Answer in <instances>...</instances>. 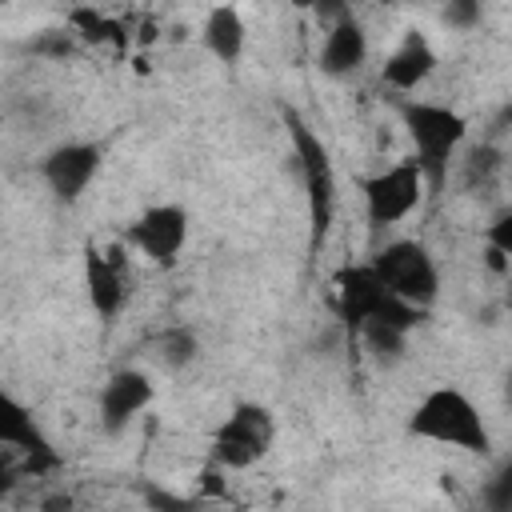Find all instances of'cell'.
<instances>
[{
    "mask_svg": "<svg viewBox=\"0 0 512 512\" xmlns=\"http://www.w3.org/2000/svg\"><path fill=\"white\" fill-rule=\"evenodd\" d=\"M396 116L412 144V160L420 164V172L428 180V196H440L448 184V172L468 140V120L456 108H448L440 100H420V96H400Z\"/></svg>",
    "mask_w": 512,
    "mask_h": 512,
    "instance_id": "obj_1",
    "label": "cell"
},
{
    "mask_svg": "<svg viewBox=\"0 0 512 512\" xmlns=\"http://www.w3.org/2000/svg\"><path fill=\"white\" fill-rule=\"evenodd\" d=\"M280 124L288 136V152L292 164L300 172V188H304V208H308V252L320 256L332 220H336V168H332V152L320 140V132L288 104H280Z\"/></svg>",
    "mask_w": 512,
    "mask_h": 512,
    "instance_id": "obj_2",
    "label": "cell"
},
{
    "mask_svg": "<svg viewBox=\"0 0 512 512\" xmlns=\"http://www.w3.org/2000/svg\"><path fill=\"white\" fill-rule=\"evenodd\" d=\"M408 436L416 440H432V444H448L456 452H468V456H488L492 452V432H488V420L484 412L476 408V400L456 388V384H436L428 388L408 420H404Z\"/></svg>",
    "mask_w": 512,
    "mask_h": 512,
    "instance_id": "obj_3",
    "label": "cell"
},
{
    "mask_svg": "<svg viewBox=\"0 0 512 512\" xmlns=\"http://www.w3.org/2000/svg\"><path fill=\"white\" fill-rule=\"evenodd\" d=\"M424 316H428V308H416V304L392 296L368 260L344 264L336 272V320H340L348 340H356L368 320H396L408 332H416L424 324Z\"/></svg>",
    "mask_w": 512,
    "mask_h": 512,
    "instance_id": "obj_4",
    "label": "cell"
},
{
    "mask_svg": "<svg viewBox=\"0 0 512 512\" xmlns=\"http://www.w3.org/2000/svg\"><path fill=\"white\" fill-rule=\"evenodd\" d=\"M276 444V416L256 400H240L208 440V460L220 472H244L260 464Z\"/></svg>",
    "mask_w": 512,
    "mask_h": 512,
    "instance_id": "obj_5",
    "label": "cell"
},
{
    "mask_svg": "<svg viewBox=\"0 0 512 512\" xmlns=\"http://www.w3.org/2000/svg\"><path fill=\"white\" fill-rule=\"evenodd\" d=\"M368 264L376 268V276L384 280V288L416 308H432L440 300V268L436 256L428 252V244L420 240H388L380 244Z\"/></svg>",
    "mask_w": 512,
    "mask_h": 512,
    "instance_id": "obj_6",
    "label": "cell"
},
{
    "mask_svg": "<svg viewBox=\"0 0 512 512\" xmlns=\"http://www.w3.org/2000/svg\"><path fill=\"white\" fill-rule=\"evenodd\" d=\"M360 196H364L368 228L384 232V228L400 224L404 216H412L420 208V200L428 196V180H424L416 160H396V164L364 176L360 180Z\"/></svg>",
    "mask_w": 512,
    "mask_h": 512,
    "instance_id": "obj_7",
    "label": "cell"
},
{
    "mask_svg": "<svg viewBox=\"0 0 512 512\" xmlns=\"http://www.w3.org/2000/svg\"><path fill=\"white\" fill-rule=\"evenodd\" d=\"M100 164H104V144H96V140H64V144H56V148H48L40 156V180L52 192L56 204L72 208V204H80V196L96 180Z\"/></svg>",
    "mask_w": 512,
    "mask_h": 512,
    "instance_id": "obj_8",
    "label": "cell"
},
{
    "mask_svg": "<svg viewBox=\"0 0 512 512\" xmlns=\"http://www.w3.org/2000/svg\"><path fill=\"white\" fill-rule=\"evenodd\" d=\"M124 244L136 248L148 264L156 268H172L188 244V208L184 204H152L144 208L128 228H124Z\"/></svg>",
    "mask_w": 512,
    "mask_h": 512,
    "instance_id": "obj_9",
    "label": "cell"
},
{
    "mask_svg": "<svg viewBox=\"0 0 512 512\" xmlns=\"http://www.w3.org/2000/svg\"><path fill=\"white\" fill-rule=\"evenodd\" d=\"M0 444L8 452H16L24 460V472H32V476H48L60 468V456H56L48 432L40 428L32 408L24 400H16L12 392H0Z\"/></svg>",
    "mask_w": 512,
    "mask_h": 512,
    "instance_id": "obj_10",
    "label": "cell"
},
{
    "mask_svg": "<svg viewBox=\"0 0 512 512\" xmlns=\"http://www.w3.org/2000/svg\"><path fill=\"white\" fill-rule=\"evenodd\" d=\"M156 400V384L148 372L140 368H116L104 384H100V396H96V420L108 436H120L148 404Z\"/></svg>",
    "mask_w": 512,
    "mask_h": 512,
    "instance_id": "obj_11",
    "label": "cell"
},
{
    "mask_svg": "<svg viewBox=\"0 0 512 512\" xmlns=\"http://www.w3.org/2000/svg\"><path fill=\"white\" fill-rule=\"evenodd\" d=\"M124 252H104L96 244H84V296L100 324H112L128 300V276H124Z\"/></svg>",
    "mask_w": 512,
    "mask_h": 512,
    "instance_id": "obj_12",
    "label": "cell"
},
{
    "mask_svg": "<svg viewBox=\"0 0 512 512\" xmlns=\"http://www.w3.org/2000/svg\"><path fill=\"white\" fill-rule=\"evenodd\" d=\"M364 60H368V32H364L356 12H348V16H340L336 24L324 28V40H320V52H316V68L328 80H344V76L360 72Z\"/></svg>",
    "mask_w": 512,
    "mask_h": 512,
    "instance_id": "obj_13",
    "label": "cell"
},
{
    "mask_svg": "<svg viewBox=\"0 0 512 512\" xmlns=\"http://www.w3.org/2000/svg\"><path fill=\"white\" fill-rule=\"evenodd\" d=\"M436 64H440V56H436V48L428 44V36L424 32H404V40L388 52V60L380 64V80L392 88V92H400V96H408V92H416L420 84H428V76L436 72Z\"/></svg>",
    "mask_w": 512,
    "mask_h": 512,
    "instance_id": "obj_14",
    "label": "cell"
},
{
    "mask_svg": "<svg viewBox=\"0 0 512 512\" xmlns=\"http://www.w3.org/2000/svg\"><path fill=\"white\" fill-rule=\"evenodd\" d=\"M200 40H204L208 56H216L220 64H236L244 56V44H248V24H244L240 8L236 4L208 8L204 28H200Z\"/></svg>",
    "mask_w": 512,
    "mask_h": 512,
    "instance_id": "obj_15",
    "label": "cell"
},
{
    "mask_svg": "<svg viewBox=\"0 0 512 512\" xmlns=\"http://www.w3.org/2000/svg\"><path fill=\"white\" fill-rule=\"evenodd\" d=\"M68 28L76 32V40L80 44H112V48H128V24L124 20H116V16H108V12H100L96 4H76V8H68Z\"/></svg>",
    "mask_w": 512,
    "mask_h": 512,
    "instance_id": "obj_16",
    "label": "cell"
},
{
    "mask_svg": "<svg viewBox=\"0 0 512 512\" xmlns=\"http://www.w3.org/2000/svg\"><path fill=\"white\" fill-rule=\"evenodd\" d=\"M408 328L404 324H396V320H368L364 328H360V344L380 360V364H396L400 356H404V348H408Z\"/></svg>",
    "mask_w": 512,
    "mask_h": 512,
    "instance_id": "obj_17",
    "label": "cell"
},
{
    "mask_svg": "<svg viewBox=\"0 0 512 512\" xmlns=\"http://www.w3.org/2000/svg\"><path fill=\"white\" fill-rule=\"evenodd\" d=\"M196 356H200V336H196L192 328L172 324V328H164V332L156 336V360H160L164 368L180 372V368H188Z\"/></svg>",
    "mask_w": 512,
    "mask_h": 512,
    "instance_id": "obj_18",
    "label": "cell"
},
{
    "mask_svg": "<svg viewBox=\"0 0 512 512\" xmlns=\"http://www.w3.org/2000/svg\"><path fill=\"white\" fill-rule=\"evenodd\" d=\"M500 168H504V156H500V148L496 144H476L472 152H468V160H464V180H468V188H492V180L500 176Z\"/></svg>",
    "mask_w": 512,
    "mask_h": 512,
    "instance_id": "obj_19",
    "label": "cell"
},
{
    "mask_svg": "<svg viewBox=\"0 0 512 512\" xmlns=\"http://www.w3.org/2000/svg\"><path fill=\"white\" fill-rule=\"evenodd\" d=\"M440 20H444L452 32H472V28H480V20H484V0H444Z\"/></svg>",
    "mask_w": 512,
    "mask_h": 512,
    "instance_id": "obj_20",
    "label": "cell"
},
{
    "mask_svg": "<svg viewBox=\"0 0 512 512\" xmlns=\"http://www.w3.org/2000/svg\"><path fill=\"white\" fill-rule=\"evenodd\" d=\"M480 504L484 508H496V512H508L512 508V456L488 476V484L480 492Z\"/></svg>",
    "mask_w": 512,
    "mask_h": 512,
    "instance_id": "obj_21",
    "label": "cell"
},
{
    "mask_svg": "<svg viewBox=\"0 0 512 512\" xmlns=\"http://www.w3.org/2000/svg\"><path fill=\"white\" fill-rule=\"evenodd\" d=\"M484 240H488V252L508 264V284H512V208H504V212L484 228Z\"/></svg>",
    "mask_w": 512,
    "mask_h": 512,
    "instance_id": "obj_22",
    "label": "cell"
},
{
    "mask_svg": "<svg viewBox=\"0 0 512 512\" xmlns=\"http://www.w3.org/2000/svg\"><path fill=\"white\" fill-rule=\"evenodd\" d=\"M76 32L72 28H52V32H44L36 44H28L36 56H48V60H64V56H72L76 52Z\"/></svg>",
    "mask_w": 512,
    "mask_h": 512,
    "instance_id": "obj_23",
    "label": "cell"
},
{
    "mask_svg": "<svg viewBox=\"0 0 512 512\" xmlns=\"http://www.w3.org/2000/svg\"><path fill=\"white\" fill-rule=\"evenodd\" d=\"M308 8H312V16H316V24H320V28H328V24H336L340 16H348V12H352V4H348V0H312Z\"/></svg>",
    "mask_w": 512,
    "mask_h": 512,
    "instance_id": "obj_24",
    "label": "cell"
},
{
    "mask_svg": "<svg viewBox=\"0 0 512 512\" xmlns=\"http://www.w3.org/2000/svg\"><path fill=\"white\" fill-rule=\"evenodd\" d=\"M504 396H508V404H512V372H508V380H504Z\"/></svg>",
    "mask_w": 512,
    "mask_h": 512,
    "instance_id": "obj_25",
    "label": "cell"
},
{
    "mask_svg": "<svg viewBox=\"0 0 512 512\" xmlns=\"http://www.w3.org/2000/svg\"><path fill=\"white\" fill-rule=\"evenodd\" d=\"M376 4H396V0H376Z\"/></svg>",
    "mask_w": 512,
    "mask_h": 512,
    "instance_id": "obj_26",
    "label": "cell"
}]
</instances>
